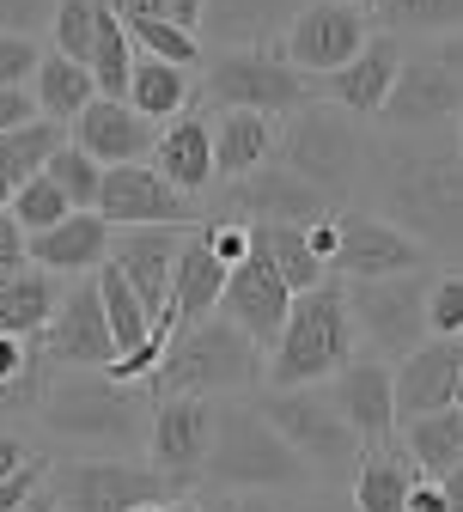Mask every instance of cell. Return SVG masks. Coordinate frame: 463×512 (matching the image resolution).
<instances>
[{"mask_svg": "<svg viewBox=\"0 0 463 512\" xmlns=\"http://www.w3.org/2000/svg\"><path fill=\"white\" fill-rule=\"evenodd\" d=\"M202 232H208V244H214V256H220L226 269H238L244 256H250V226H238V220H208Z\"/></svg>", "mask_w": 463, "mask_h": 512, "instance_id": "bcb514c9", "label": "cell"}, {"mask_svg": "<svg viewBox=\"0 0 463 512\" xmlns=\"http://www.w3.org/2000/svg\"><path fill=\"white\" fill-rule=\"evenodd\" d=\"M31 458H37L31 445H25V439H19L13 427H0V482H7V476H19V470H25Z\"/></svg>", "mask_w": 463, "mask_h": 512, "instance_id": "681fc988", "label": "cell"}, {"mask_svg": "<svg viewBox=\"0 0 463 512\" xmlns=\"http://www.w3.org/2000/svg\"><path fill=\"white\" fill-rule=\"evenodd\" d=\"M275 159L287 171H299L311 189H323L329 202H342V196H354V183L372 165V141L360 135V116L336 110L329 98H311L293 116H281Z\"/></svg>", "mask_w": 463, "mask_h": 512, "instance_id": "8992f818", "label": "cell"}, {"mask_svg": "<svg viewBox=\"0 0 463 512\" xmlns=\"http://www.w3.org/2000/svg\"><path fill=\"white\" fill-rule=\"evenodd\" d=\"M183 226H122L116 232V256L110 263L128 275V287L141 293V305L153 311V330L171 317V281H177V256H183Z\"/></svg>", "mask_w": 463, "mask_h": 512, "instance_id": "d6986e66", "label": "cell"}, {"mask_svg": "<svg viewBox=\"0 0 463 512\" xmlns=\"http://www.w3.org/2000/svg\"><path fill=\"white\" fill-rule=\"evenodd\" d=\"M275 141H281V122L275 116H262V110H226L214 122V171H220V183H238L256 165H269Z\"/></svg>", "mask_w": 463, "mask_h": 512, "instance_id": "83f0119b", "label": "cell"}, {"mask_svg": "<svg viewBox=\"0 0 463 512\" xmlns=\"http://www.w3.org/2000/svg\"><path fill=\"white\" fill-rule=\"evenodd\" d=\"M439 488H445V506H451V512H463V464H457L451 476H439Z\"/></svg>", "mask_w": 463, "mask_h": 512, "instance_id": "9f6ffc18", "label": "cell"}, {"mask_svg": "<svg viewBox=\"0 0 463 512\" xmlns=\"http://www.w3.org/2000/svg\"><path fill=\"white\" fill-rule=\"evenodd\" d=\"M457 409H463V378H457Z\"/></svg>", "mask_w": 463, "mask_h": 512, "instance_id": "94428289", "label": "cell"}, {"mask_svg": "<svg viewBox=\"0 0 463 512\" xmlns=\"http://www.w3.org/2000/svg\"><path fill=\"white\" fill-rule=\"evenodd\" d=\"M159 512H208V506H202V500H189V494H177V500H165Z\"/></svg>", "mask_w": 463, "mask_h": 512, "instance_id": "680465c9", "label": "cell"}, {"mask_svg": "<svg viewBox=\"0 0 463 512\" xmlns=\"http://www.w3.org/2000/svg\"><path fill=\"white\" fill-rule=\"evenodd\" d=\"M49 494L61 512H141V506H165L189 488L141 458H68L49 470Z\"/></svg>", "mask_w": 463, "mask_h": 512, "instance_id": "ba28073f", "label": "cell"}, {"mask_svg": "<svg viewBox=\"0 0 463 512\" xmlns=\"http://www.w3.org/2000/svg\"><path fill=\"white\" fill-rule=\"evenodd\" d=\"M226 263L214 256V244H208V232L195 226L189 238H183V256H177V281H171V317L159 324V336H177V330H195V324H208V317L220 311V299H226Z\"/></svg>", "mask_w": 463, "mask_h": 512, "instance_id": "d4e9b609", "label": "cell"}, {"mask_svg": "<svg viewBox=\"0 0 463 512\" xmlns=\"http://www.w3.org/2000/svg\"><path fill=\"white\" fill-rule=\"evenodd\" d=\"M43 482H49V464H43V458H31L19 476H7V482H0V512H25V500H31Z\"/></svg>", "mask_w": 463, "mask_h": 512, "instance_id": "7dc6e473", "label": "cell"}, {"mask_svg": "<svg viewBox=\"0 0 463 512\" xmlns=\"http://www.w3.org/2000/svg\"><path fill=\"white\" fill-rule=\"evenodd\" d=\"M68 214H74V202H68V189H61L49 171H37L31 183H19V189H13V220H19L31 238H37V232H55Z\"/></svg>", "mask_w": 463, "mask_h": 512, "instance_id": "8d00e7d4", "label": "cell"}, {"mask_svg": "<svg viewBox=\"0 0 463 512\" xmlns=\"http://www.w3.org/2000/svg\"><path fill=\"white\" fill-rule=\"evenodd\" d=\"M403 445H409V458H415L421 476H451V470L463 464V409L451 403V409H439V415L409 421Z\"/></svg>", "mask_w": 463, "mask_h": 512, "instance_id": "836d02e7", "label": "cell"}, {"mask_svg": "<svg viewBox=\"0 0 463 512\" xmlns=\"http://www.w3.org/2000/svg\"><path fill=\"white\" fill-rule=\"evenodd\" d=\"M147 391L141 384H116L110 372H49V391L37 403V421L49 439L80 445L98 458H128L135 445H147Z\"/></svg>", "mask_w": 463, "mask_h": 512, "instance_id": "7a4b0ae2", "label": "cell"}, {"mask_svg": "<svg viewBox=\"0 0 463 512\" xmlns=\"http://www.w3.org/2000/svg\"><path fill=\"white\" fill-rule=\"evenodd\" d=\"M208 512H281V500L275 494H214Z\"/></svg>", "mask_w": 463, "mask_h": 512, "instance_id": "816d5d0a", "label": "cell"}, {"mask_svg": "<svg viewBox=\"0 0 463 512\" xmlns=\"http://www.w3.org/2000/svg\"><path fill=\"white\" fill-rule=\"evenodd\" d=\"M43 43L25 37V31H0V86H31L37 68H43Z\"/></svg>", "mask_w": 463, "mask_h": 512, "instance_id": "b9f144b4", "label": "cell"}, {"mask_svg": "<svg viewBox=\"0 0 463 512\" xmlns=\"http://www.w3.org/2000/svg\"><path fill=\"white\" fill-rule=\"evenodd\" d=\"M92 37H98V0H61L49 25V49L92 68Z\"/></svg>", "mask_w": 463, "mask_h": 512, "instance_id": "ab89813d", "label": "cell"}, {"mask_svg": "<svg viewBox=\"0 0 463 512\" xmlns=\"http://www.w3.org/2000/svg\"><path fill=\"white\" fill-rule=\"evenodd\" d=\"M195 98H202V80H195V68H177V61H159V55H141V61H135L128 104H135L141 116H153L159 128H165L171 116H183Z\"/></svg>", "mask_w": 463, "mask_h": 512, "instance_id": "f546056e", "label": "cell"}, {"mask_svg": "<svg viewBox=\"0 0 463 512\" xmlns=\"http://www.w3.org/2000/svg\"><path fill=\"white\" fill-rule=\"evenodd\" d=\"M214 427H220V403L214 397H165L153 403V427H147V464H159L165 476H177L189 494L208 470L214 452Z\"/></svg>", "mask_w": 463, "mask_h": 512, "instance_id": "5bb4252c", "label": "cell"}, {"mask_svg": "<svg viewBox=\"0 0 463 512\" xmlns=\"http://www.w3.org/2000/svg\"><path fill=\"white\" fill-rule=\"evenodd\" d=\"M55 7H61V0H0V31H25V37H37V31L55 25Z\"/></svg>", "mask_w": 463, "mask_h": 512, "instance_id": "ee69618b", "label": "cell"}, {"mask_svg": "<svg viewBox=\"0 0 463 512\" xmlns=\"http://www.w3.org/2000/svg\"><path fill=\"white\" fill-rule=\"evenodd\" d=\"M153 165H159V177H165V183H177V189H183V196H202V189L220 177V171H214V128L195 116V110L171 116V122L159 128Z\"/></svg>", "mask_w": 463, "mask_h": 512, "instance_id": "4316f807", "label": "cell"}, {"mask_svg": "<svg viewBox=\"0 0 463 512\" xmlns=\"http://www.w3.org/2000/svg\"><path fill=\"white\" fill-rule=\"evenodd\" d=\"M463 116V92L457 80L445 74V61L439 55H409L403 61V74H396L378 122H384V135H421V128H451Z\"/></svg>", "mask_w": 463, "mask_h": 512, "instance_id": "e0dca14e", "label": "cell"}, {"mask_svg": "<svg viewBox=\"0 0 463 512\" xmlns=\"http://www.w3.org/2000/svg\"><path fill=\"white\" fill-rule=\"evenodd\" d=\"M366 7L403 37V31H433V37H445V31H463V0H366Z\"/></svg>", "mask_w": 463, "mask_h": 512, "instance_id": "d590c367", "label": "cell"}, {"mask_svg": "<svg viewBox=\"0 0 463 512\" xmlns=\"http://www.w3.org/2000/svg\"><path fill=\"white\" fill-rule=\"evenodd\" d=\"M354 348H360V330H354V311H348V287H342V275H329L323 287L293 299L287 330L269 348V384L275 391L329 384L336 372L354 366Z\"/></svg>", "mask_w": 463, "mask_h": 512, "instance_id": "277c9868", "label": "cell"}, {"mask_svg": "<svg viewBox=\"0 0 463 512\" xmlns=\"http://www.w3.org/2000/svg\"><path fill=\"white\" fill-rule=\"evenodd\" d=\"M262 384H269V348H256L232 317H208L171 336L159 372L147 378V397H256Z\"/></svg>", "mask_w": 463, "mask_h": 512, "instance_id": "3957f363", "label": "cell"}, {"mask_svg": "<svg viewBox=\"0 0 463 512\" xmlns=\"http://www.w3.org/2000/svg\"><path fill=\"white\" fill-rule=\"evenodd\" d=\"M457 135H463V116H457Z\"/></svg>", "mask_w": 463, "mask_h": 512, "instance_id": "6125c7cd", "label": "cell"}, {"mask_svg": "<svg viewBox=\"0 0 463 512\" xmlns=\"http://www.w3.org/2000/svg\"><path fill=\"white\" fill-rule=\"evenodd\" d=\"M311 0H208L202 13V43L214 49H281L293 19Z\"/></svg>", "mask_w": 463, "mask_h": 512, "instance_id": "cb8c5ba5", "label": "cell"}, {"mask_svg": "<svg viewBox=\"0 0 463 512\" xmlns=\"http://www.w3.org/2000/svg\"><path fill=\"white\" fill-rule=\"evenodd\" d=\"M433 55L445 61V74H451V80H457V92H463V31H445Z\"/></svg>", "mask_w": 463, "mask_h": 512, "instance_id": "db71d44e", "label": "cell"}, {"mask_svg": "<svg viewBox=\"0 0 463 512\" xmlns=\"http://www.w3.org/2000/svg\"><path fill=\"white\" fill-rule=\"evenodd\" d=\"M293 287L275 275V263L262 250H250L244 263L226 275V299H220V317H232V324L256 342V348H275V336L287 330V311H293Z\"/></svg>", "mask_w": 463, "mask_h": 512, "instance_id": "ac0fdd59", "label": "cell"}, {"mask_svg": "<svg viewBox=\"0 0 463 512\" xmlns=\"http://www.w3.org/2000/svg\"><path fill=\"white\" fill-rule=\"evenodd\" d=\"M305 238H311V250L329 263V275H336V250H342V226H336V214H323V220H311L305 226Z\"/></svg>", "mask_w": 463, "mask_h": 512, "instance_id": "c3c4849f", "label": "cell"}, {"mask_svg": "<svg viewBox=\"0 0 463 512\" xmlns=\"http://www.w3.org/2000/svg\"><path fill=\"white\" fill-rule=\"evenodd\" d=\"M98 299H104V317H110V336H116V360L135 354L147 336H153V311L141 305V293L128 287V275L116 263L98 269Z\"/></svg>", "mask_w": 463, "mask_h": 512, "instance_id": "e575fe53", "label": "cell"}, {"mask_svg": "<svg viewBox=\"0 0 463 512\" xmlns=\"http://www.w3.org/2000/svg\"><path fill=\"white\" fill-rule=\"evenodd\" d=\"M299 512H354V500H305Z\"/></svg>", "mask_w": 463, "mask_h": 512, "instance_id": "6f0895ef", "label": "cell"}, {"mask_svg": "<svg viewBox=\"0 0 463 512\" xmlns=\"http://www.w3.org/2000/svg\"><path fill=\"white\" fill-rule=\"evenodd\" d=\"M366 43H372V7H354V0H311L293 19V31L281 37V55L305 80H323V74L348 68Z\"/></svg>", "mask_w": 463, "mask_h": 512, "instance_id": "8fae6325", "label": "cell"}, {"mask_svg": "<svg viewBox=\"0 0 463 512\" xmlns=\"http://www.w3.org/2000/svg\"><path fill=\"white\" fill-rule=\"evenodd\" d=\"M403 512H409V506H403Z\"/></svg>", "mask_w": 463, "mask_h": 512, "instance_id": "03108f58", "label": "cell"}, {"mask_svg": "<svg viewBox=\"0 0 463 512\" xmlns=\"http://www.w3.org/2000/svg\"><path fill=\"white\" fill-rule=\"evenodd\" d=\"M348 287V311H354V330L378 360H403L415 354L433 330H427V293L433 275H384V281H342Z\"/></svg>", "mask_w": 463, "mask_h": 512, "instance_id": "30bf717a", "label": "cell"}, {"mask_svg": "<svg viewBox=\"0 0 463 512\" xmlns=\"http://www.w3.org/2000/svg\"><path fill=\"white\" fill-rule=\"evenodd\" d=\"M13 189H19V183H13V171L0 165V208H13Z\"/></svg>", "mask_w": 463, "mask_h": 512, "instance_id": "91938a15", "label": "cell"}, {"mask_svg": "<svg viewBox=\"0 0 463 512\" xmlns=\"http://www.w3.org/2000/svg\"><path fill=\"white\" fill-rule=\"evenodd\" d=\"M372 196L384 220L421 238L433 256H463V135L421 128V135H384L372 147Z\"/></svg>", "mask_w": 463, "mask_h": 512, "instance_id": "6da1fadb", "label": "cell"}, {"mask_svg": "<svg viewBox=\"0 0 463 512\" xmlns=\"http://www.w3.org/2000/svg\"><path fill=\"white\" fill-rule=\"evenodd\" d=\"M116 256V226L98 214V208H74L55 232H37L31 238V263L49 269V275H98Z\"/></svg>", "mask_w": 463, "mask_h": 512, "instance_id": "484cf974", "label": "cell"}, {"mask_svg": "<svg viewBox=\"0 0 463 512\" xmlns=\"http://www.w3.org/2000/svg\"><path fill=\"white\" fill-rule=\"evenodd\" d=\"M311 98H317L311 80L281 49H214L202 74V104H220V110H262L281 122Z\"/></svg>", "mask_w": 463, "mask_h": 512, "instance_id": "9c48e42d", "label": "cell"}, {"mask_svg": "<svg viewBox=\"0 0 463 512\" xmlns=\"http://www.w3.org/2000/svg\"><path fill=\"white\" fill-rule=\"evenodd\" d=\"M43 171H49L61 189H68L74 208H98V196H104V171H110V165H98V159H92L86 147H74V141H61L55 159H49Z\"/></svg>", "mask_w": 463, "mask_h": 512, "instance_id": "f35d334b", "label": "cell"}, {"mask_svg": "<svg viewBox=\"0 0 463 512\" xmlns=\"http://www.w3.org/2000/svg\"><path fill=\"white\" fill-rule=\"evenodd\" d=\"M61 275L49 269H25L13 281H0V336H25L37 342L49 324H55V311H61Z\"/></svg>", "mask_w": 463, "mask_h": 512, "instance_id": "4dcf8cb0", "label": "cell"}, {"mask_svg": "<svg viewBox=\"0 0 463 512\" xmlns=\"http://www.w3.org/2000/svg\"><path fill=\"white\" fill-rule=\"evenodd\" d=\"M354 7H366V0H354Z\"/></svg>", "mask_w": 463, "mask_h": 512, "instance_id": "e7e4bbea", "label": "cell"}, {"mask_svg": "<svg viewBox=\"0 0 463 512\" xmlns=\"http://www.w3.org/2000/svg\"><path fill=\"white\" fill-rule=\"evenodd\" d=\"M25 269H37L31 263V232L13 220V208H0V281H13Z\"/></svg>", "mask_w": 463, "mask_h": 512, "instance_id": "7bdbcfd3", "label": "cell"}, {"mask_svg": "<svg viewBox=\"0 0 463 512\" xmlns=\"http://www.w3.org/2000/svg\"><path fill=\"white\" fill-rule=\"evenodd\" d=\"M403 37L396 31H372V43L348 61V68H336V74H323V80H311V92L317 98H329L336 110H348V116H378L384 110V98H390V86H396V74H403Z\"/></svg>", "mask_w": 463, "mask_h": 512, "instance_id": "ffe728a7", "label": "cell"}, {"mask_svg": "<svg viewBox=\"0 0 463 512\" xmlns=\"http://www.w3.org/2000/svg\"><path fill=\"white\" fill-rule=\"evenodd\" d=\"M31 92H37V110H43L49 122H74L92 98H104L86 61H68V55H55V49L43 55V68H37Z\"/></svg>", "mask_w": 463, "mask_h": 512, "instance_id": "d6a6232c", "label": "cell"}, {"mask_svg": "<svg viewBox=\"0 0 463 512\" xmlns=\"http://www.w3.org/2000/svg\"><path fill=\"white\" fill-rule=\"evenodd\" d=\"M336 226H342V250H336V275L342 281L415 275V269L433 263V250L421 238H409L396 220H384V214H342L336 208Z\"/></svg>", "mask_w": 463, "mask_h": 512, "instance_id": "2e32d148", "label": "cell"}, {"mask_svg": "<svg viewBox=\"0 0 463 512\" xmlns=\"http://www.w3.org/2000/svg\"><path fill=\"white\" fill-rule=\"evenodd\" d=\"M31 122H43L37 92H31V86H0V135H13V128H31Z\"/></svg>", "mask_w": 463, "mask_h": 512, "instance_id": "f6af8a7d", "label": "cell"}, {"mask_svg": "<svg viewBox=\"0 0 463 512\" xmlns=\"http://www.w3.org/2000/svg\"><path fill=\"white\" fill-rule=\"evenodd\" d=\"M55 372H110L116 360V336H110V317L98 299V275H80L68 293H61L55 324L37 336Z\"/></svg>", "mask_w": 463, "mask_h": 512, "instance_id": "9a60e30c", "label": "cell"}, {"mask_svg": "<svg viewBox=\"0 0 463 512\" xmlns=\"http://www.w3.org/2000/svg\"><path fill=\"white\" fill-rule=\"evenodd\" d=\"M329 397L348 415V427L366 439V445H384L396 439V366L390 360H354L348 372L329 378Z\"/></svg>", "mask_w": 463, "mask_h": 512, "instance_id": "603a6c76", "label": "cell"}, {"mask_svg": "<svg viewBox=\"0 0 463 512\" xmlns=\"http://www.w3.org/2000/svg\"><path fill=\"white\" fill-rule=\"evenodd\" d=\"M165 13L189 31H202V13H208V0H165Z\"/></svg>", "mask_w": 463, "mask_h": 512, "instance_id": "11a10c76", "label": "cell"}, {"mask_svg": "<svg viewBox=\"0 0 463 512\" xmlns=\"http://www.w3.org/2000/svg\"><path fill=\"white\" fill-rule=\"evenodd\" d=\"M68 141L86 147L98 165H141L159 147V122L141 116L128 98H92L74 122H68Z\"/></svg>", "mask_w": 463, "mask_h": 512, "instance_id": "44dd1931", "label": "cell"}, {"mask_svg": "<svg viewBox=\"0 0 463 512\" xmlns=\"http://www.w3.org/2000/svg\"><path fill=\"white\" fill-rule=\"evenodd\" d=\"M427 330L463 342V269L433 275V293H427Z\"/></svg>", "mask_w": 463, "mask_h": 512, "instance_id": "60d3db41", "label": "cell"}, {"mask_svg": "<svg viewBox=\"0 0 463 512\" xmlns=\"http://www.w3.org/2000/svg\"><path fill=\"white\" fill-rule=\"evenodd\" d=\"M311 482H317V470L269 427V415L256 403H220L202 488H214V494H299Z\"/></svg>", "mask_w": 463, "mask_h": 512, "instance_id": "5b68a950", "label": "cell"}, {"mask_svg": "<svg viewBox=\"0 0 463 512\" xmlns=\"http://www.w3.org/2000/svg\"><path fill=\"white\" fill-rule=\"evenodd\" d=\"M323 214H336L323 189H311L299 171L269 159V165H256L250 177L226 183V214L220 220H238V226H311Z\"/></svg>", "mask_w": 463, "mask_h": 512, "instance_id": "4fadbf2b", "label": "cell"}, {"mask_svg": "<svg viewBox=\"0 0 463 512\" xmlns=\"http://www.w3.org/2000/svg\"><path fill=\"white\" fill-rule=\"evenodd\" d=\"M409 512H451V506H445V488H439V476H421V482H415V494H409Z\"/></svg>", "mask_w": 463, "mask_h": 512, "instance_id": "f5cc1de1", "label": "cell"}, {"mask_svg": "<svg viewBox=\"0 0 463 512\" xmlns=\"http://www.w3.org/2000/svg\"><path fill=\"white\" fill-rule=\"evenodd\" d=\"M250 250H262L275 263V275L293 287V293H311L329 281V263L311 250L305 226H250Z\"/></svg>", "mask_w": 463, "mask_h": 512, "instance_id": "1f68e13d", "label": "cell"}, {"mask_svg": "<svg viewBox=\"0 0 463 512\" xmlns=\"http://www.w3.org/2000/svg\"><path fill=\"white\" fill-rule=\"evenodd\" d=\"M31 348H37V342H25V336H0V384L19 378V372L31 366Z\"/></svg>", "mask_w": 463, "mask_h": 512, "instance_id": "f907efd6", "label": "cell"}, {"mask_svg": "<svg viewBox=\"0 0 463 512\" xmlns=\"http://www.w3.org/2000/svg\"><path fill=\"white\" fill-rule=\"evenodd\" d=\"M250 403L269 415V427L317 470V482H354V470L366 458V439L348 427V415L336 409V397H329L323 384H305V391H275V384H262Z\"/></svg>", "mask_w": 463, "mask_h": 512, "instance_id": "52a82bcc", "label": "cell"}, {"mask_svg": "<svg viewBox=\"0 0 463 512\" xmlns=\"http://www.w3.org/2000/svg\"><path fill=\"white\" fill-rule=\"evenodd\" d=\"M457 378H463V342L427 336L415 354L396 360V421H421L457 403Z\"/></svg>", "mask_w": 463, "mask_h": 512, "instance_id": "7402d4cb", "label": "cell"}, {"mask_svg": "<svg viewBox=\"0 0 463 512\" xmlns=\"http://www.w3.org/2000/svg\"><path fill=\"white\" fill-rule=\"evenodd\" d=\"M98 214H104L116 232H122V226H183V232L208 226L202 202L183 196L177 183H165L159 165H147V159H141V165H110V171H104Z\"/></svg>", "mask_w": 463, "mask_h": 512, "instance_id": "7c38bea8", "label": "cell"}, {"mask_svg": "<svg viewBox=\"0 0 463 512\" xmlns=\"http://www.w3.org/2000/svg\"><path fill=\"white\" fill-rule=\"evenodd\" d=\"M61 147V122H31V128H13V135H0V165L13 171V183H31Z\"/></svg>", "mask_w": 463, "mask_h": 512, "instance_id": "74e56055", "label": "cell"}, {"mask_svg": "<svg viewBox=\"0 0 463 512\" xmlns=\"http://www.w3.org/2000/svg\"><path fill=\"white\" fill-rule=\"evenodd\" d=\"M415 482H421V470L409 458V445H396V439L366 445V458L354 470V512H403Z\"/></svg>", "mask_w": 463, "mask_h": 512, "instance_id": "f1b7e54d", "label": "cell"}, {"mask_svg": "<svg viewBox=\"0 0 463 512\" xmlns=\"http://www.w3.org/2000/svg\"><path fill=\"white\" fill-rule=\"evenodd\" d=\"M141 512H159V506H141Z\"/></svg>", "mask_w": 463, "mask_h": 512, "instance_id": "be15d7a7", "label": "cell"}]
</instances>
